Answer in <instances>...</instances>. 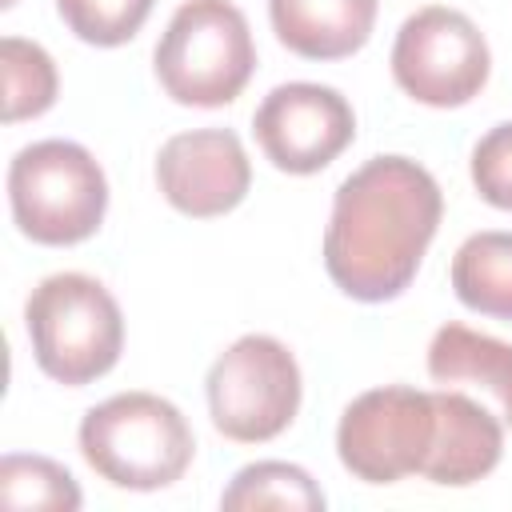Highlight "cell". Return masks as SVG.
<instances>
[{"mask_svg":"<svg viewBox=\"0 0 512 512\" xmlns=\"http://www.w3.org/2000/svg\"><path fill=\"white\" fill-rule=\"evenodd\" d=\"M444 196L432 172L408 156H372L340 180L324 228L332 284L364 304L396 300L440 228Z\"/></svg>","mask_w":512,"mask_h":512,"instance_id":"obj_1","label":"cell"},{"mask_svg":"<svg viewBox=\"0 0 512 512\" xmlns=\"http://www.w3.org/2000/svg\"><path fill=\"white\" fill-rule=\"evenodd\" d=\"M80 456L112 488L156 492L188 472L196 440L172 400L156 392H120L84 412Z\"/></svg>","mask_w":512,"mask_h":512,"instance_id":"obj_2","label":"cell"},{"mask_svg":"<svg viewBox=\"0 0 512 512\" xmlns=\"http://www.w3.org/2000/svg\"><path fill=\"white\" fill-rule=\"evenodd\" d=\"M24 328L40 372L68 388L112 372L124 348V316L116 296L84 272L44 276L24 304Z\"/></svg>","mask_w":512,"mask_h":512,"instance_id":"obj_3","label":"cell"},{"mask_svg":"<svg viewBox=\"0 0 512 512\" xmlns=\"http://www.w3.org/2000/svg\"><path fill=\"white\" fill-rule=\"evenodd\" d=\"M152 60L160 88L176 104L224 108L248 88L256 72V44L236 4L184 0L172 12Z\"/></svg>","mask_w":512,"mask_h":512,"instance_id":"obj_4","label":"cell"},{"mask_svg":"<svg viewBox=\"0 0 512 512\" xmlns=\"http://www.w3.org/2000/svg\"><path fill=\"white\" fill-rule=\"evenodd\" d=\"M8 204L28 240L68 248L104 224L108 180L84 144L36 140L8 164Z\"/></svg>","mask_w":512,"mask_h":512,"instance_id":"obj_5","label":"cell"},{"mask_svg":"<svg viewBox=\"0 0 512 512\" xmlns=\"http://www.w3.org/2000/svg\"><path fill=\"white\" fill-rule=\"evenodd\" d=\"M204 392L216 432L236 444H264L296 420L304 384L288 344L248 332L212 360Z\"/></svg>","mask_w":512,"mask_h":512,"instance_id":"obj_6","label":"cell"},{"mask_svg":"<svg viewBox=\"0 0 512 512\" xmlns=\"http://www.w3.org/2000/svg\"><path fill=\"white\" fill-rule=\"evenodd\" d=\"M432 440V392H416L408 384L360 392L336 424V456L364 484H396L412 472H424Z\"/></svg>","mask_w":512,"mask_h":512,"instance_id":"obj_7","label":"cell"},{"mask_svg":"<svg viewBox=\"0 0 512 512\" xmlns=\"http://www.w3.org/2000/svg\"><path fill=\"white\" fill-rule=\"evenodd\" d=\"M492 56L484 32L456 8L428 4L412 12L392 44L396 84L428 108H460L488 84Z\"/></svg>","mask_w":512,"mask_h":512,"instance_id":"obj_8","label":"cell"},{"mask_svg":"<svg viewBox=\"0 0 512 512\" xmlns=\"http://www.w3.org/2000/svg\"><path fill=\"white\" fill-rule=\"evenodd\" d=\"M256 144L264 156L292 176H312L328 168L356 136V116L352 104L328 88V84H308L292 80L272 88L256 116H252Z\"/></svg>","mask_w":512,"mask_h":512,"instance_id":"obj_9","label":"cell"},{"mask_svg":"<svg viewBox=\"0 0 512 512\" xmlns=\"http://www.w3.org/2000/svg\"><path fill=\"white\" fill-rule=\"evenodd\" d=\"M156 184L164 200L192 216H224L252 188V164L236 132L228 128H196L164 140L156 156Z\"/></svg>","mask_w":512,"mask_h":512,"instance_id":"obj_10","label":"cell"},{"mask_svg":"<svg viewBox=\"0 0 512 512\" xmlns=\"http://www.w3.org/2000/svg\"><path fill=\"white\" fill-rule=\"evenodd\" d=\"M436 404V440L424 460V480L464 488L484 480L504 452V420L464 396L460 388H440L432 392Z\"/></svg>","mask_w":512,"mask_h":512,"instance_id":"obj_11","label":"cell"},{"mask_svg":"<svg viewBox=\"0 0 512 512\" xmlns=\"http://www.w3.org/2000/svg\"><path fill=\"white\" fill-rule=\"evenodd\" d=\"M276 40L304 60H344L376 28V0H268Z\"/></svg>","mask_w":512,"mask_h":512,"instance_id":"obj_12","label":"cell"},{"mask_svg":"<svg viewBox=\"0 0 512 512\" xmlns=\"http://www.w3.org/2000/svg\"><path fill=\"white\" fill-rule=\"evenodd\" d=\"M428 376L440 388L484 392L496 416L512 424V344L468 324H444L428 344Z\"/></svg>","mask_w":512,"mask_h":512,"instance_id":"obj_13","label":"cell"},{"mask_svg":"<svg viewBox=\"0 0 512 512\" xmlns=\"http://www.w3.org/2000/svg\"><path fill=\"white\" fill-rule=\"evenodd\" d=\"M452 288L464 308L512 320V232H476L452 256Z\"/></svg>","mask_w":512,"mask_h":512,"instance_id":"obj_14","label":"cell"},{"mask_svg":"<svg viewBox=\"0 0 512 512\" xmlns=\"http://www.w3.org/2000/svg\"><path fill=\"white\" fill-rule=\"evenodd\" d=\"M228 512H256V508H288V512H324L320 484L288 460H256L232 476L220 496Z\"/></svg>","mask_w":512,"mask_h":512,"instance_id":"obj_15","label":"cell"},{"mask_svg":"<svg viewBox=\"0 0 512 512\" xmlns=\"http://www.w3.org/2000/svg\"><path fill=\"white\" fill-rule=\"evenodd\" d=\"M0 72H4V124L44 116L56 104L60 76H56L52 56L40 44L24 36H4Z\"/></svg>","mask_w":512,"mask_h":512,"instance_id":"obj_16","label":"cell"},{"mask_svg":"<svg viewBox=\"0 0 512 512\" xmlns=\"http://www.w3.org/2000/svg\"><path fill=\"white\" fill-rule=\"evenodd\" d=\"M80 488L72 472L48 456H20L8 452L0 460V504L20 512V508H52V512H76L80 508Z\"/></svg>","mask_w":512,"mask_h":512,"instance_id":"obj_17","label":"cell"},{"mask_svg":"<svg viewBox=\"0 0 512 512\" xmlns=\"http://www.w3.org/2000/svg\"><path fill=\"white\" fill-rule=\"evenodd\" d=\"M152 4L156 0H56V12L76 40L116 48L144 28Z\"/></svg>","mask_w":512,"mask_h":512,"instance_id":"obj_18","label":"cell"},{"mask_svg":"<svg viewBox=\"0 0 512 512\" xmlns=\"http://www.w3.org/2000/svg\"><path fill=\"white\" fill-rule=\"evenodd\" d=\"M472 184L480 200L512 212V120L488 128L472 148Z\"/></svg>","mask_w":512,"mask_h":512,"instance_id":"obj_19","label":"cell"},{"mask_svg":"<svg viewBox=\"0 0 512 512\" xmlns=\"http://www.w3.org/2000/svg\"><path fill=\"white\" fill-rule=\"evenodd\" d=\"M8 4H16V0H4V8H8Z\"/></svg>","mask_w":512,"mask_h":512,"instance_id":"obj_20","label":"cell"}]
</instances>
